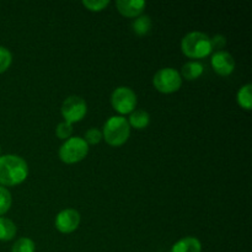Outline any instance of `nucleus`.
Wrapping results in <instances>:
<instances>
[{
    "mask_svg": "<svg viewBox=\"0 0 252 252\" xmlns=\"http://www.w3.org/2000/svg\"><path fill=\"white\" fill-rule=\"evenodd\" d=\"M29 176V166L22 158L6 154L0 157V186H16Z\"/></svg>",
    "mask_w": 252,
    "mask_h": 252,
    "instance_id": "obj_1",
    "label": "nucleus"
},
{
    "mask_svg": "<svg viewBox=\"0 0 252 252\" xmlns=\"http://www.w3.org/2000/svg\"><path fill=\"white\" fill-rule=\"evenodd\" d=\"M181 49L185 56L192 59L206 58L213 51L212 41L206 33L193 31L187 33L181 41Z\"/></svg>",
    "mask_w": 252,
    "mask_h": 252,
    "instance_id": "obj_2",
    "label": "nucleus"
},
{
    "mask_svg": "<svg viewBox=\"0 0 252 252\" xmlns=\"http://www.w3.org/2000/svg\"><path fill=\"white\" fill-rule=\"evenodd\" d=\"M130 134V126L123 116H112L103 125L102 138L112 147L125 144Z\"/></svg>",
    "mask_w": 252,
    "mask_h": 252,
    "instance_id": "obj_3",
    "label": "nucleus"
},
{
    "mask_svg": "<svg viewBox=\"0 0 252 252\" xmlns=\"http://www.w3.org/2000/svg\"><path fill=\"white\" fill-rule=\"evenodd\" d=\"M89 144L81 137H70L59 148V158L65 164H75L85 159Z\"/></svg>",
    "mask_w": 252,
    "mask_h": 252,
    "instance_id": "obj_4",
    "label": "nucleus"
},
{
    "mask_svg": "<svg viewBox=\"0 0 252 252\" xmlns=\"http://www.w3.org/2000/svg\"><path fill=\"white\" fill-rule=\"evenodd\" d=\"M155 89L162 94H171L179 90L182 85V78L174 68H162L157 71L153 78Z\"/></svg>",
    "mask_w": 252,
    "mask_h": 252,
    "instance_id": "obj_5",
    "label": "nucleus"
},
{
    "mask_svg": "<svg viewBox=\"0 0 252 252\" xmlns=\"http://www.w3.org/2000/svg\"><path fill=\"white\" fill-rule=\"evenodd\" d=\"M111 105L121 115L132 113L137 106V95L128 86H120L111 95Z\"/></svg>",
    "mask_w": 252,
    "mask_h": 252,
    "instance_id": "obj_6",
    "label": "nucleus"
},
{
    "mask_svg": "<svg viewBox=\"0 0 252 252\" xmlns=\"http://www.w3.org/2000/svg\"><path fill=\"white\" fill-rule=\"evenodd\" d=\"M86 112H88V105L80 96L71 95L66 97L62 103V116H63L64 121L70 125L83 120Z\"/></svg>",
    "mask_w": 252,
    "mask_h": 252,
    "instance_id": "obj_7",
    "label": "nucleus"
},
{
    "mask_svg": "<svg viewBox=\"0 0 252 252\" xmlns=\"http://www.w3.org/2000/svg\"><path fill=\"white\" fill-rule=\"evenodd\" d=\"M80 224V214L75 209H64L56 217V228L63 234H70L78 229Z\"/></svg>",
    "mask_w": 252,
    "mask_h": 252,
    "instance_id": "obj_8",
    "label": "nucleus"
},
{
    "mask_svg": "<svg viewBox=\"0 0 252 252\" xmlns=\"http://www.w3.org/2000/svg\"><path fill=\"white\" fill-rule=\"evenodd\" d=\"M212 66L214 71L221 76H228L235 69V61L233 56L225 51H217L212 56Z\"/></svg>",
    "mask_w": 252,
    "mask_h": 252,
    "instance_id": "obj_9",
    "label": "nucleus"
},
{
    "mask_svg": "<svg viewBox=\"0 0 252 252\" xmlns=\"http://www.w3.org/2000/svg\"><path fill=\"white\" fill-rule=\"evenodd\" d=\"M118 11L127 17H138L147 6L143 0H118L116 2Z\"/></svg>",
    "mask_w": 252,
    "mask_h": 252,
    "instance_id": "obj_10",
    "label": "nucleus"
},
{
    "mask_svg": "<svg viewBox=\"0 0 252 252\" xmlns=\"http://www.w3.org/2000/svg\"><path fill=\"white\" fill-rule=\"evenodd\" d=\"M170 252H202V244L197 238L187 236L175 243Z\"/></svg>",
    "mask_w": 252,
    "mask_h": 252,
    "instance_id": "obj_11",
    "label": "nucleus"
},
{
    "mask_svg": "<svg viewBox=\"0 0 252 252\" xmlns=\"http://www.w3.org/2000/svg\"><path fill=\"white\" fill-rule=\"evenodd\" d=\"M203 64L199 63V62H187V63L182 66L181 74H180V75H181V78L186 79V80H196L197 78H199V76L203 74Z\"/></svg>",
    "mask_w": 252,
    "mask_h": 252,
    "instance_id": "obj_12",
    "label": "nucleus"
},
{
    "mask_svg": "<svg viewBox=\"0 0 252 252\" xmlns=\"http://www.w3.org/2000/svg\"><path fill=\"white\" fill-rule=\"evenodd\" d=\"M128 123L135 129H145L150 123V116L144 110H134L130 113Z\"/></svg>",
    "mask_w": 252,
    "mask_h": 252,
    "instance_id": "obj_13",
    "label": "nucleus"
},
{
    "mask_svg": "<svg viewBox=\"0 0 252 252\" xmlns=\"http://www.w3.org/2000/svg\"><path fill=\"white\" fill-rule=\"evenodd\" d=\"M16 225L14 221L5 217H0V240L9 241L16 235Z\"/></svg>",
    "mask_w": 252,
    "mask_h": 252,
    "instance_id": "obj_14",
    "label": "nucleus"
},
{
    "mask_svg": "<svg viewBox=\"0 0 252 252\" xmlns=\"http://www.w3.org/2000/svg\"><path fill=\"white\" fill-rule=\"evenodd\" d=\"M251 90H252L251 84H246V85L241 86L240 90L238 91V95H236V100H238L239 106L246 111H250L252 107Z\"/></svg>",
    "mask_w": 252,
    "mask_h": 252,
    "instance_id": "obj_15",
    "label": "nucleus"
},
{
    "mask_svg": "<svg viewBox=\"0 0 252 252\" xmlns=\"http://www.w3.org/2000/svg\"><path fill=\"white\" fill-rule=\"evenodd\" d=\"M132 29L138 36H144L152 29V19L148 15H139L132 22Z\"/></svg>",
    "mask_w": 252,
    "mask_h": 252,
    "instance_id": "obj_16",
    "label": "nucleus"
},
{
    "mask_svg": "<svg viewBox=\"0 0 252 252\" xmlns=\"http://www.w3.org/2000/svg\"><path fill=\"white\" fill-rule=\"evenodd\" d=\"M36 245L30 238H20L12 246L11 252H34Z\"/></svg>",
    "mask_w": 252,
    "mask_h": 252,
    "instance_id": "obj_17",
    "label": "nucleus"
},
{
    "mask_svg": "<svg viewBox=\"0 0 252 252\" xmlns=\"http://www.w3.org/2000/svg\"><path fill=\"white\" fill-rule=\"evenodd\" d=\"M11 193L4 186H0V216L6 213L11 207Z\"/></svg>",
    "mask_w": 252,
    "mask_h": 252,
    "instance_id": "obj_18",
    "label": "nucleus"
},
{
    "mask_svg": "<svg viewBox=\"0 0 252 252\" xmlns=\"http://www.w3.org/2000/svg\"><path fill=\"white\" fill-rule=\"evenodd\" d=\"M11 52L7 48H5V47L0 46V74L4 73V71H6L9 69V66L11 65Z\"/></svg>",
    "mask_w": 252,
    "mask_h": 252,
    "instance_id": "obj_19",
    "label": "nucleus"
},
{
    "mask_svg": "<svg viewBox=\"0 0 252 252\" xmlns=\"http://www.w3.org/2000/svg\"><path fill=\"white\" fill-rule=\"evenodd\" d=\"M56 134L57 137L61 138V139H69V138L71 137V134H73V126H71L70 123L63 121V122H61L57 126Z\"/></svg>",
    "mask_w": 252,
    "mask_h": 252,
    "instance_id": "obj_20",
    "label": "nucleus"
},
{
    "mask_svg": "<svg viewBox=\"0 0 252 252\" xmlns=\"http://www.w3.org/2000/svg\"><path fill=\"white\" fill-rule=\"evenodd\" d=\"M102 139V132L97 128H89L85 132V135H84V140H85L88 144H98Z\"/></svg>",
    "mask_w": 252,
    "mask_h": 252,
    "instance_id": "obj_21",
    "label": "nucleus"
},
{
    "mask_svg": "<svg viewBox=\"0 0 252 252\" xmlns=\"http://www.w3.org/2000/svg\"><path fill=\"white\" fill-rule=\"evenodd\" d=\"M83 5L90 11H101L110 5V0H84Z\"/></svg>",
    "mask_w": 252,
    "mask_h": 252,
    "instance_id": "obj_22",
    "label": "nucleus"
},
{
    "mask_svg": "<svg viewBox=\"0 0 252 252\" xmlns=\"http://www.w3.org/2000/svg\"><path fill=\"white\" fill-rule=\"evenodd\" d=\"M211 41H212V47H213V48H217L218 51H221V48L225 47L226 44L225 37L221 36V34H217L214 38H211Z\"/></svg>",
    "mask_w": 252,
    "mask_h": 252,
    "instance_id": "obj_23",
    "label": "nucleus"
},
{
    "mask_svg": "<svg viewBox=\"0 0 252 252\" xmlns=\"http://www.w3.org/2000/svg\"><path fill=\"white\" fill-rule=\"evenodd\" d=\"M0 152H1V148H0Z\"/></svg>",
    "mask_w": 252,
    "mask_h": 252,
    "instance_id": "obj_24",
    "label": "nucleus"
}]
</instances>
